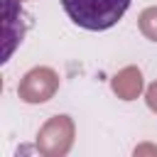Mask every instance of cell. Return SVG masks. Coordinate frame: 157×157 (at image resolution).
<instances>
[{
  "label": "cell",
  "instance_id": "8",
  "mask_svg": "<svg viewBox=\"0 0 157 157\" xmlns=\"http://www.w3.org/2000/svg\"><path fill=\"white\" fill-rule=\"evenodd\" d=\"M145 152H150V155H157V147L155 145H140V147H135V157H140V155H145Z\"/></svg>",
  "mask_w": 157,
  "mask_h": 157
},
{
  "label": "cell",
  "instance_id": "5",
  "mask_svg": "<svg viewBox=\"0 0 157 157\" xmlns=\"http://www.w3.org/2000/svg\"><path fill=\"white\" fill-rule=\"evenodd\" d=\"M110 88L120 101H135L145 91V78L137 66H125L110 78Z\"/></svg>",
  "mask_w": 157,
  "mask_h": 157
},
{
  "label": "cell",
  "instance_id": "6",
  "mask_svg": "<svg viewBox=\"0 0 157 157\" xmlns=\"http://www.w3.org/2000/svg\"><path fill=\"white\" fill-rule=\"evenodd\" d=\"M137 27L140 32L150 39V42H157V5H150L140 12L137 17Z\"/></svg>",
  "mask_w": 157,
  "mask_h": 157
},
{
  "label": "cell",
  "instance_id": "7",
  "mask_svg": "<svg viewBox=\"0 0 157 157\" xmlns=\"http://www.w3.org/2000/svg\"><path fill=\"white\" fill-rule=\"evenodd\" d=\"M145 103L152 113H157V81H152L147 88H145Z\"/></svg>",
  "mask_w": 157,
  "mask_h": 157
},
{
  "label": "cell",
  "instance_id": "2",
  "mask_svg": "<svg viewBox=\"0 0 157 157\" xmlns=\"http://www.w3.org/2000/svg\"><path fill=\"white\" fill-rule=\"evenodd\" d=\"M76 125L69 115H52L37 132V152L44 157H64L74 147Z\"/></svg>",
  "mask_w": 157,
  "mask_h": 157
},
{
  "label": "cell",
  "instance_id": "3",
  "mask_svg": "<svg viewBox=\"0 0 157 157\" xmlns=\"http://www.w3.org/2000/svg\"><path fill=\"white\" fill-rule=\"evenodd\" d=\"M56 91H59V74L52 66H32L17 83L20 101H25L29 105L52 101Z\"/></svg>",
  "mask_w": 157,
  "mask_h": 157
},
{
  "label": "cell",
  "instance_id": "4",
  "mask_svg": "<svg viewBox=\"0 0 157 157\" xmlns=\"http://www.w3.org/2000/svg\"><path fill=\"white\" fill-rule=\"evenodd\" d=\"M22 0H2V10H5V22H2V39H5V52H2V64L12 56L15 47L22 42L25 32H27V15L20 7Z\"/></svg>",
  "mask_w": 157,
  "mask_h": 157
},
{
  "label": "cell",
  "instance_id": "1",
  "mask_svg": "<svg viewBox=\"0 0 157 157\" xmlns=\"http://www.w3.org/2000/svg\"><path fill=\"white\" fill-rule=\"evenodd\" d=\"M66 17L88 32H103L120 22L130 0H61Z\"/></svg>",
  "mask_w": 157,
  "mask_h": 157
}]
</instances>
